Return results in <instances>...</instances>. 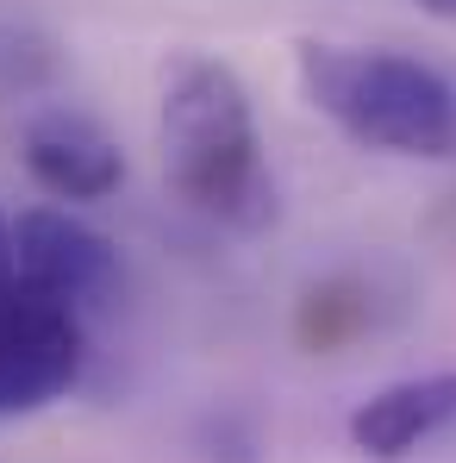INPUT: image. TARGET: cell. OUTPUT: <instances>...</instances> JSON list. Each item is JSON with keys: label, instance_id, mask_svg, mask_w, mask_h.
Returning <instances> with one entry per match:
<instances>
[{"label": "cell", "instance_id": "cell-8", "mask_svg": "<svg viewBox=\"0 0 456 463\" xmlns=\"http://www.w3.org/2000/svg\"><path fill=\"white\" fill-rule=\"evenodd\" d=\"M57 70H63L57 38H51L38 19L0 13V100H25V94L51 88Z\"/></svg>", "mask_w": 456, "mask_h": 463}, {"label": "cell", "instance_id": "cell-2", "mask_svg": "<svg viewBox=\"0 0 456 463\" xmlns=\"http://www.w3.org/2000/svg\"><path fill=\"white\" fill-rule=\"evenodd\" d=\"M306 100L357 145L387 156H456V81L400 51L301 44L294 51Z\"/></svg>", "mask_w": 456, "mask_h": 463}, {"label": "cell", "instance_id": "cell-5", "mask_svg": "<svg viewBox=\"0 0 456 463\" xmlns=\"http://www.w3.org/2000/svg\"><path fill=\"white\" fill-rule=\"evenodd\" d=\"M19 156L38 175V188H51L57 201H107L126 182V156L119 145L76 107H44L25 119Z\"/></svg>", "mask_w": 456, "mask_h": 463}, {"label": "cell", "instance_id": "cell-7", "mask_svg": "<svg viewBox=\"0 0 456 463\" xmlns=\"http://www.w3.org/2000/svg\"><path fill=\"white\" fill-rule=\"evenodd\" d=\"M369 319H376V288L363 276H325V282H312L301 295L294 338L306 351H338L357 332H369Z\"/></svg>", "mask_w": 456, "mask_h": 463}, {"label": "cell", "instance_id": "cell-1", "mask_svg": "<svg viewBox=\"0 0 456 463\" xmlns=\"http://www.w3.org/2000/svg\"><path fill=\"white\" fill-rule=\"evenodd\" d=\"M163 175L169 188L231 232L275 220V182L263 169V138L250 94L219 57H175L163 70Z\"/></svg>", "mask_w": 456, "mask_h": 463}, {"label": "cell", "instance_id": "cell-10", "mask_svg": "<svg viewBox=\"0 0 456 463\" xmlns=\"http://www.w3.org/2000/svg\"><path fill=\"white\" fill-rule=\"evenodd\" d=\"M425 13H438V19H456V0H419Z\"/></svg>", "mask_w": 456, "mask_h": 463}, {"label": "cell", "instance_id": "cell-6", "mask_svg": "<svg viewBox=\"0 0 456 463\" xmlns=\"http://www.w3.org/2000/svg\"><path fill=\"white\" fill-rule=\"evenodd\" d=\"M451 420H456V370L406 376V383H387L381 394H369L350 413V445L369 463H400L425 439H438Z\"/></svg>", "mask_w": 456, "mask_h": 463}, {"label": "cell", "instance_id": "cell-3", "mask_svg": "<svg viewBox=\"0 0 456 463\" xmlns=\"http://www.w3.org/2000/svg\"><path fill=\"white\" fill-rule=\"evenodd\" d=\"M81 376V319L76 307L25 288L19 276L0 282V420L38 413Z\"/></svg>", "mask_w": 456, "mask_h": 463}, {"label": "cell", "instance_id": "cell-9", "mask_svg": "<svg viewBox=\"0 0 456 463\" xmlns=\"http://www.w3.org/2000/svg\"><path fill=\"white\" fill-rule=\"evenodd\" d=\"M0 282H13V226L0 220Z\"/></svg>", "mask_w": 456, "mask_h": 463}, {"label": "cell", "instance_id": "cell-4", "mask_svg": "<svg viewBox=\"0 0 456 463\" xmlns=\"http://www.w3.org/2000/svg\"><path fill=\"white\" fill-rule=\"evenodd\" d=\"M13 276L38 295L63 301V307H88V301L113 295L119 250L107 232H94L63 207H32L13 226Z\"/></svg>", "mask_w": 456, "mask_h": 463}, {"label": "cell", "instance_id": "cell-11", "mask_svg": "<svg viewBox=\"0 0 456 463\" xmlns=\"http://www.w3.org/2000/svg\"><path fill=\"white\" fill-rule=\"evenodd\" d=\"M444 220H451V226H456V194H451V213H444Z\"/></svg>", "mask_w": 456, "mask_h": 463}]
</instances>
